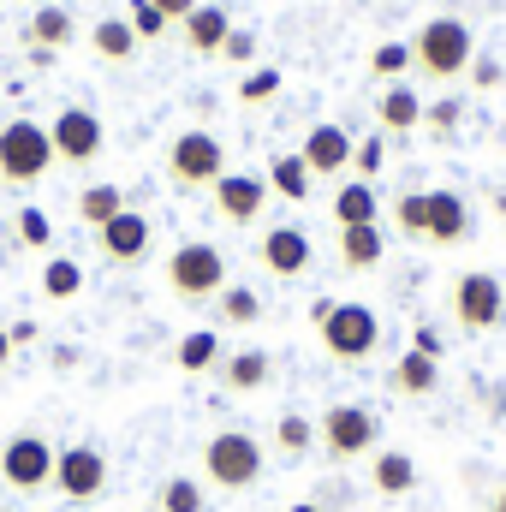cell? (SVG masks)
I'll list each match as a JSON object with an SVG mask.
<instances>
[{
    "instance_id": "1",
    "label": "cell",
    "mask_w": 506,
    "mask_h": 512,
    "mask_svg": "<svg viewBox=\"0 0 506 512\" xmlns=\"http://www.w3.org/2000/svg\"><path fill=\"white\" fill-rule=\"evenodd\" d=\"M477 60V36L465 18H423L417 36H411V66L429 78V84H453L465 78Z\"/></svg>"
},
{
    "instance_id": "2",
    "label": "cell",
    "mask_w": 506,
    "mask_h": 512,
    "mask_svg": "<svg viewBox=\"0 0 506 512\" xmlns=\"http://www.w3.org/2000/svg\"><path fill=\"white\" fill-rule=\"evenodd\" d=\"M310 322L322 334V352L334 364H364L381 346V316L370 304H334V298H316L310 304Z\"/></svg>"
},
{
    "instance_id": "3",
    "label": "cell",
    "mask_w": 506,
    "mask_h": 512,
    "mask_svg": "<svg viewBox=\"0 0 506 512\" xmlns=\"http://www.w3.org/2000/svg\"><path fill=\"white\" fill-rule=\"evenodd\" d=\"M197 471H203V483H209V489L239 495V489H256V483H262L268 453H262V441H256V435H245V429H215V435L203 441Z\"/></svg>"
},
{
    "instance_id": "4",
    "label": "cell",
    "mask_w": 506,
    "mask_h": 512,
    "mask_svg": "<svg viewBox=\"0 0 506 512\" xmlns=\"http://www.w3.org/2000/svg\"><path fill=\"white\" fill-rule=\"evenodd\" d=\"M227 286V251L209 239H185L179 251L167 256V292L185 304H215Z\"/></svg>"
},
{
    "instance_id": "5",
    "label": "cell",
    "mask_w": 506,
    "mask_h": 512,
    "mask_svg": "<svg viewBox=\"0 0 506 512\" xmlns=\"http://www.w3.org/2000/svg\"><path fill=\"white\" fill-rule=\"evenodd\" d=\"M221 173H227V143L215 131L191 126L167 143V179H173V191H215Z\"/></svg>"
},
{
    "instance_id": "6",
    "label": "cell",
    "mask_w": 506,
    "mask_h": 512,
    "mask_svg": "<svg viewBox=\"0 0 506 512\" xmlns=\"http://www.w3.org/2000/svg\"><path fill=\"white\" fill-rule=\"evenodd\" d=\"M48 167H54L48 126H36V120H6L0 126V185L30 191L36 179H48Z\"/></svg>"
},
{
    "instance_id": "7",
    "label": "cell",
    "mask_w": 506,
    "mask_h": 512,
    "mask_svg": "<svg viewBox=\"0 0 506 512\" xmlns=\"http://www.w3.org/2000/svg\"><path fill=\"white\" fill-rule=\"evenodd\" d=\"M447 310H453L459 334H495V328L506 322L501 274H489V268H465V274L453 280V292H447Z\"/></svg>"
},
{
    "instance_id": "8",
    "label": "cell",
    "mask_w": 506,
    "mask_h": 512,
    "mask_svg": "<svg viewBox=\"0 0 506 512\" xmlns=\"http://www.w3.org/2000/svg\"><path fill=\"white\" fill-rule=\"evenodd\" d=\"M381 441V423L370 405H328L316 417V447L334 459V465H352V459H370Z\"/></svg>"
},
{
    "instance_id": "9",
    "label": "cell",
    "mask_w": 506,
    "mask_h": 512,
    "mask_svg": "<svg viewBox=\"0 0 506 512\" xmlns=\"http://www.w3.org/2000/svg\"><path fill=\"white\" fill-rule=\"evenodd\" d=\"M54 453H60V447H48V435L18 429V435L0 447V483H6L12 495H42V489H54Z\"/></svg>"
},
{
    "instance_id": "10",
    "label": "cell",
    "mask_w": 506,
    "mask_h": 512,
    "mask_svg": "<svg viewBox=\"0 0 506 512\" xmlns=\"http://www.w3.org/2000/svg\"><path fill=\"white\" fill-rule=\"evenodd\" d=\"M48 143H54V161L60 167H90L102 149H108V131H102V120L90 114V108H60L54 114V126H48Z\"/></svg>"
},
{
    "instance_id": "11",
    "label": "cell",
    "mask_w": 506,
    "mask_h": 512,
    "mask_svg": "<svg viewBox=\"0 0 506 512\" xmlns=\"http://www.w3.org/2000/svg\"><path fill=\"white\" fill-rule=\"evenodd\" d=\"M54 489H60L66 501H96V495L108 489V459H102L90 441L60 447V453H54Z\"/></svg>"
},
{
    "instance_id": "12",
    "label": "cell",
    "mask_w": 506,
    "mask_h": 512,
    "mask_svg": "<svg viewBox=\"0 0 506 512\" xmlns=\"http://www.w3.org/2000/svg\"><path fill=\"white\" fill-rule=\"evenodd\" d=\"M268 179H256V173H221L215 179V191H209V203H215V215L227 221V227H256L262 221V209H268Z\"/></svg>"
},
{
    "instance_id": "13",
    "label": "cell",
    "mask_w": 506,
    "mask_h": 512,
    "mask_svg": "<svg viewBox=\"0 0 506 512\" xmlns=\"http://www.w3.org/2000/svg\"><path fill=\"white\" fill-rule=\"evenodd\" d=\"M96 251H102V262H114V268H137L143 256L155 251V227H149V215H143V209L114 215V221L96 233Z\"/></svg>"
},
{
    "instance_id": "14",
    "label": "cell",
    "mask_w": 506,
    "mask_h": 512,
    "mask_svg": "<svg viewBox=\"0 0 506 512\" xmlns=\"http://www.w3.org/2000/svg\"><path fill=\"white\" fill-rule=\"evenodd\" d=\"M471 239V203L459 191H423V245H465Z\"/></svg>"
},
{
    "instance_id": "15",
    "label": "cell",
    "mask_w": 506,
    "mask_h": 512,
    "mask_svg": "<svg viewBox=\"0 0 506 512\" xmlns=\"http://www.w3.org/2000/svg\"><path fill=\"white\" fill-rule=\"evenodd\" d=\"M256 262H262V274H274V280L310 274V233H304V227H268V233L256 239Z\"/></svg>"
},
{
    "instance_id": "16",
    "label": "cell",
    "mask_w": 506,
    "mask_h": 512,
    "mask_svg": "<svg viewBox=\"0 0 506 512\" xmlns=\"http://www.w3.org/2000/svg\"><path fill=\"white\" fill-rule=\"evenodd\" d=\"M298 155H304L310 179H334V173H346V167H352V131L334 126V120H322V126L304 131Z\"/></svg>"
},
{
    "instance_id": "17",
    "label": "cell",
    "mask_w": 506,
    "mask_h": 512,
    "mask_svg": "<svg viewBox=\"0 0 506 512\" xmlns=\"http://www.w3.org/2000/svg\"><path fill=\"white\" fill-rule=\"evenodd\" d=\"M72 36H78V18L66 6H36L30 24H24L30 54H60V48H72Z\"/></svg>"
},
{
    "instance_id": "18",
    "label": "cell",
    "mask_w": 506,
    "mask_h": 512,
    "mask_svg": "<svg viewBox=\"0 0 506 512\" xmlns=\"http://www.w3.org/2000/svg\"><path fill=\"white\" fill-rule=\"evenodd\" d=\"M179 30H185V48H191L197 60H215V54H221V42L233 36V18H227V6H209V0H203Z\"/></svg>"
},
{
    "instance_id": "19",
    "label": "cell",
    "mask_w": 506,
    "mask_h": 512,
    "mask_svg": "<svg viewBox=\"0 0 506 512\" xmlns=\"http://www.w3.org/2000/svg\"><path fill=\"white\" fill-rule=\"evenodd\" d=\"M417 126H423V96L411 84H387L376 96V131L405 137V131H417Z\"/></svg>"
},
{
    "instance_id": "20",
    "label": "cell",
    "mask_w": 506,
    "mask_h": 512,
    "mask_svg": "<svg viewBox=\"0 0 506 512\" xmlns=\"http://www.w3.org/2000/svg\"><path fill=\"white\" fill-rule=\"evenodd\" d=\"M435 382H441V358H423V352H399L393 370H387V387L399 399H429Z\"/></svg>"
},
{
    "instance_id": "21",
    "label": "cell",
    "mask_w": 506,
    "mask_h": 512,
    "mask_svg": "<svg viewBox=\"0 0 506 512\" xmlns=\"http://www.w3.org/2000/svg\"><path fill=\"white\" fill-rule=\"evenodd\" d=\"M370 483H376V495H411L417 489V459L411 453H399V447H376L370 453Z\"/></svg>"
},
{
    "instance_id": "22",
    "label": "cell",
    "mask_w": 506,
    "mask_h": 512,
    "mask_svg": "<svg viewBox=\"0 0 506 512\" xmlns=\"http://www.w3.org/2000/svg\"><path fill=\"white\" fill-rule=\"evenodd\" d=\"M215 376H221L227 393H256V387H268V376H274V358L256 352V346H245V352H227Z\"/></svg>"
},
{
    "instance_id": "23",
    "label": "cell",
    "mask_w": 506,
    "mask_h": 512,
    "mask_svg": "<svg viewBox=\"0 0 506 512\" xmlns=\"http://www.w3.org/2000/svg\"><path fill=\"white\" fill-rule=\"evenodd\" d=\"M334 251H340V268H346V274H370V268L381 262V251H387L381 221H376V227H340Z\"/></svg>"
},
{
    "instance_id": "24",
    "label": "cell",
    "mask_w": 506,
    "mask_h": 512,
    "mask_svg": "<svg viewBox=\"0 0 506 512\" xmlns=\"http://www.w3.org/2000/svg\"><path fill=\"white\" fill-rule=\"evenodd\" d=\"M376 221H381L376 185H364V179H346V185L334 191V227H376Z\"/></svg>"
},
{
    "instance_id": "25",
    "label": "cell",
    "mask_w": 506,
    "mask_h": 512,
    "mask_svg": "<svg viewBox=\"0 0 506 512\" xmlns=\"http://www.w3.org/2000/svg\"><path fill=\"white\" fill-rule=\"evenodd\" d=\"M221 334L215 328H197V334H185L179 346H173V364L185 370V376H209V370H221Z\"/></svg>"
},
{
    "instance_id": "26",
    "label": "cell",
    "mask_w": 506,
    "mask_h": 512,
    "mask_svg": "<svg viewBox=\"0 0 506 512\" xmlns=\"http://www.w3.org/2000/svg\"><path fill=\"white\" fill-rule=\"evenodd\" d=\"M126 209H131L126 185H84V191H78V221H84V227H96V233H102L114 215H126Z\"/></svg>"
},
{
    "instance_id": "27",
    "label": "cell",
    "mask_w": 506,
    "mask_h": 512,
    "mask_svg": "<svg viewBox=\"0 0 506 512\" xmlns=\"http://www.w3.org/2000/svg\"><path fill=\"white\" fill-rule=\"evenodd\" d=\"M215 322L221 328H256L262 322V298H256V286H221V298H215Z\"/></svg>"
},
{
    "instance_id": "28",
    "label": "cell",
    "mask_w": 506,
    "mask_h": 512,
    "mask_svg": "<svg viewBox=\"0 0 506 512\" xmlns=\"http://www.w3.org/2000/svg\"><path fill=\"white\" fill-rule=\"evenodd\" d=\"M268 191H274V197H286V203H304V197H310V167H304V155H298V149L268 161Z\"/></svg>"
},
{
    "instance_id": "29",
    "label": "cell",
    "mask_w": 506,
    "mask_h": 512,
    "mask_svg": "<svg viewBox=\"0 0 506 512\" xmlns=\"http://www.w3.org/2000/svg\"><path fill=\"white\" fill-rule=\"evenodd\" d=\"M90 48H96L108 66H126L131 54H137V30H131L126 18H96V30H90Z\"/></svg>"
},
{
    "instance_id": "30",
    "label": "cell",
    "mask_w": 506,
    "mask_h": 512,
    "mask_svg": "<svg viewBox=\"0 0 506 512\" xmlns=\"http://www.w3.org/2000/svg\"><path fill=\"white\" fill-rule=\"evenodd\" d=\"M78 292H84V268H78L72 256H48V268H42V298L66 304V298H78Z\"/></svg>"
},
{
    "instance_id": "31",
    "label": "cell",
    "mask_w": 506,
    "mask_h": 512,
    "mask_svg": "<svg viewBox=\"0 0 506 512\" xmlns=\"http://www.w3.org/2000/svg\"><path fill=\"white\" fill-rule=\"evenodd\" d=\"M274 447H280L286 459H304V453L316 447V423H310V417H298V411H286V417L274 423Z\"/></svg>"
},
{
    "instance_id": "32",
    "label": "cell",
    "mask_w": 506,
    "mask_h": 512,
    "mask_svg": "<svg viewBox=\"0 0 506 512\" xmlns=\"http://www.w3.org/2000/svg\"><path fill=\"white\" fill-rule=\"evenodd\" d=\"M155 512H203V483H197V477H167Z\"/></svg>"
},
{
    "instance_id": "33",
    "label": "cell",
    "mask_w": 506,
    "mask_h": 512,
    "mask_svg": "<svg viewBox=\"0 0 506 512\" xmlns=\"http://www.w3.org/2000/svg\"><path fill=\"white\" fill-rule=\"evenodd\" d=\"M370 72L387 78V84H399V78L411 72V42H381L376 54H370Z\"/></svg>"
},
{
    "instance_id": "34",
    "label": "cell",
    "mask_w": 506,
    "mask_h": 512,
    "mask_svg": "<svg viewBox=\"0 0 506 512\" xmlns=\"http://www.w3.org/2000/svg\"><path fill=\"white\" fill-rule=\"evenodd\" d=\"M393 227H399V239H417L423 245V191L393 197Z\"/></svg>"
},
{
    "instance_id": "35",
    "label": "cell",
    "mask_w": 506,
    "mask_h": 512,
    "mask_svg": "<svg viewBox=\"0 0 506 512\" xmlns=\"http://www.w3.org/2000/svg\"><path fill=\"white\" fill-rule=\"evenodd\" d=\"M381 161H387V143H381V131H370L364 143H352V173H358L364 185L381 173Z\"/></svg>"
},
{
    "instance_id": "36",
    "label": "cell",
    "mask_w": 506,
    "mask_h": 512,
    "mask_svg": "<svg viewBox=\"0 0 506 512\" xmlns=\"http://www.w3.org/2000/svg\"><path fill=\"white\" fill-rule=\"evenodd\" d=\"M126 24L137 30V42H155V36H167V30H173V24H167L149 0H131V6H126Z\"/></svg>"
},
{
    "instance_id": "37",
    "label": "cell",
    "mask_w": 506,
    "mask_h": 512,
    "mask_svg": "<svg viewBox=\"0 0 506 512\" xmlns=\"http://www.w3.org/2000/svg\"><path fill=\"white\" fill-rule=\"evenodd\" d=\"M18 245H30V251H48L54 245V227H48L42 209H18Z\"/></svg>"
},
{
    "instance_id": "38",
    "label": "cell",
    "mask_w": 506,
    "mask_h": 512,
    "mask_svg": "<svg viewBox=\"0 0 506 512\" xmlns=\"http://www.w3.org/2000/svg\"><path fill=\"white\" fill-rule=\"evenodd\" d=\"M274 90H280V72H268V66H262V72H251V78L239 84V102H245V108H262Z\"/></svg>"
},
{
    "instance_id": "39",
    "label": "cell",
    "mask_w": 506,
    "mask_h": 512,
    "mask_svg": "<svg viewBox=\"0 0 506 512\" xmlns=\"http://www.w3.org/2000/svg\"><path fill=\"white\" fill-rule=\"evenodd\" d=\"M221 54H227L233 66H245V60H256V36H251V30H233V36L221 42Z\"/></svg>"
},
{
    "instance_id": "40",
    "label": "cell",
    "mask_w": 506,
    "mask_h": 512,
    "mask_svg": "<svg viewBox=\"0 0 506 512\" xmlns=\"http://www.w3.org/2000/svg\"><path fill=\"white\" fill-rule=\"evenodd\" d=\"M149 6H155V12H161L167 24H185V18H191V12H197L203 0H149Z\"/></svg>"
},
{
    "instance_id": "41",
    "label": "cell",
    "mask_w": 506,
    "mask_h": 512,
    "mask_svg": "<svg viewBox=\"0 0 506 512\" xmlns=\"http://www.w3.org/2000/svg\"><path fill=\"white\" fill-rule=\"evenodd\" d=\"M429 126L453 131V126H459V102H453V96H447V102H435V108H429Z\"/></svg>"
},
{
    "instance_id": "42",
    "label": "cell",
    "mask_w": 506,
    "mask_h": 512,
    "mask_svg": "<svg viewBox=\"0 0 506 512\" xmlns=\"http://www.w3.org/2000/svg\"><path fill=\"white\" fill-rule=\"evenodd\" d=\"M411 352H423V358H441V334H435V328H417V334H411Z\"/></svg>"
},
{
    "instance_id": "43",
    "label": "cell",
    "mask_w": 506,
    "mask_h": 512,
    "mask_svg": "<svg viewBox=\"0 0 506 512\" xmlns=\"http://www.w3.org/2000/svg\"><path fill=\"white\" fill-rule=\"evenodd\" d=\"M471 66H477V84H483V90L501 84V66H495V60H471Z\"/></svg>"
},
{
    "instance_id": "44",
    "label": "cell",
    "mask_w": 506,
    "mask_h": 512,
    "mask_svg": "<svg viewBox=\"0 0 506 512\" xmlns=\"http://www.w3.org/2000/svg\"><path fill=\"white\" fill-rule=\"evenodd\" d=\"M6 334H12V352H18V346H30V340H36V322H12Z\"/></svg>"
},
{
    "instance_id": "45",
    "label": "cell",
    "mask_w": 506,
    "mask_h": 512,
    "mask_svg": "<svg viewBox=\"0 0 506 512\" xmlns=\"http://www.w3.org/2000/svg\"><path fill=\"white\" fill-rule=\"evenodd\" d=\"M6 364H12V334L0 328V370H6Z\"/></svg>"
},
{
    "instance_id": "46",
    "label": "cell",
    "mask_w": 506,
    "mask_h": 512,
    "mask_svg": "<svg viewBox=\"0 0 506 512\" xmlns=\"http://www.w3.org/2000/svg\"><path fill=\"white\" fill-rule=\"evenodd\" d=\"M489 512H506V483L495 489V495H489Z\"/></svg>"
},
{
    "instance_id": "47",
    "label": "cell",
    "mask_w": 506,
    "mask_h": 512,
    "mask_svg": "<svg viewBox=\"0 0 506 512\" xmlns=\"http://www.w3.org/2000/svg\"><path fill=\"white\" fill-rule=\"evenodd\" d=\"M286 512H322V507L316 501H298V507H286Z\"/></svg>"
}]
</instances>
